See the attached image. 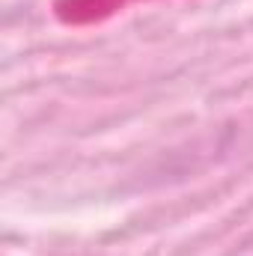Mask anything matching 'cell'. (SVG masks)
I'll use <instances>...</instances> for the list:
<instances>
[]
</instances>
